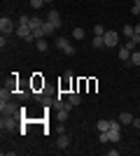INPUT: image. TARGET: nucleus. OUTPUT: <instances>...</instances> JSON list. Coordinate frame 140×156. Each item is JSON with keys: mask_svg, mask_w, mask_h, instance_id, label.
Listing matches in <instances>:
<instances>
[{"mask_svg": "<svg viewBox=\"0 0 140 156\" xmlns=\"http://www.w3.org/2000/svg\"><path fill=\"white\" fill-rule=\"evenodd\" d=\"M16 35L23 37V42H35L33 40V30H31V16H21L16 23Z\"/></svg>", "mask_w": 140, "mask_h": 156, "instance_id": "nucleus-1", "label": "nucleus"}, {"mask_svg": "<svg viewBox=\"0 0 140 156\" xmlns=\"http://www.w3.org/2000/svg\"><path fill=\"white\" fill-rule=\"evenodd\" d=\"M56 47H59L63 54H68V56L75 54V47H73V42H70L68 37H56Z\"/></svg>", "mask_w": 140, "mask_h": 156, "instance_id": "nucleus-2", "label": "nucleus"}, {"mask_svg": "<svg viewBox=\"0 0 140 156\" xmlns=\"http://www.w3.org/2000/svg\"><path fill=\"white\" fill-rule=\"evenodd\" d=\"M12 30H16L14 21L9 19V16H0V33H2V35H9Z\"/></svg>", "mask_w": 140, "mask_h": 156, "instance_id": "nucleus-3", "label": "nucleus"}, {"mask_svg": "<svg viewBox=\"0 0 140 156\" xmlns=\"http://www.w3.org/2000/svg\"><path fill=\"white\" fill-rule=\"evenodd\" d=\"M0 112H2L5 117H14V114L19 112V107H16L12 100H7V103H0Z\"/></svg>", "mask_w": 140, "mask_h": 156, "instance_id": "nucleus-4", "label": "nucleus"}, {"mask_svg": "<svg viewBox=\"0 0 140 156\" xmlns=\"http://www.w3.org/2000/svg\"><path fill=\"white\" fill-rule=\"evenodd\" d=\"M103 37H105V47H117V42H119V35L114 30H105Z\"/></svg>", "mask_w": 140, "mask_h": 156, "instance_id": "nucleus-5", "label": "nucleus"}, {"mask_svg": "<svg viewBox=\"0 0 140 156\" xmlns=\"http://www.w3.org/2000/svg\"><path fill=\"white\" fill-rule=\"evenodd\" d=\"M47 21H52L56 28H61V14L56 12V9H49V12H47Z\"/></svg>", "mask_w": 140, "mask_h": 156, "instance_id": "nucleus-6", "label": "nucleus"}, {"mask_svg": "<svg viewBox=\"0 0 140 156\" xmlns=\"http://www.w3.org/2000/svg\"><path fill=\"white\" fill-rule=\"evenodd\" d=\"M14 124H16L14 117H5V114H2V121H0V128H2V130H12Z\"/></svg>", "mask_w": 140, "mask_h": 156, "instance_id": "nucleus-7", "label": "nucleus"}, {"mask_svg": "<svg viewBox=\"0 0 140 156\" xmlns=\"http://www.w3.org/2000/svg\"><path fill=\"white\" fill-rule=\"evenodd\" d=\"M70 147V135L68 133H61V137H59V149H68Z\"/></svg>", "mask_w": 140, "mask_h": 156, "instance_id": "nucleus-8", "label": "nucleus"}, {"mask_svg": "<svg viewBox=\"0 0 140 156\" xmlns=\"http://www.w3.org/2000/svg\"><path fill=\"white\" fill-rule=\"evenodd\" d=\"M59 30V28L54 26L52 21H42V33H45V35H52V33H56Z\"/></svg>", "mask_w": 140, "mask_h": 156, "instance_id": "nucleus-9", "label": "nucleus"}, {"mask_svg": "<svg viewBox=\"0 0 140 156\" xmlns=\"http://www.w3.org/2000/svg\"><path fill=\"white\" fill-rule=\"evenodd\" d=\"M119 121H121V126L133 124V114H131V112H119Z\"/></svg>", "mask_w": 140, "mask_h": 156, "instance_id": "nucleus-10", "label": "nucleus"}, {"mask_svg": "<svg viewBox=\"0 0 140 156\" xmlns=\"http://www.w3.org/2000/svg\"><path fill=\"white\" fill-rule=\"evenodd\" d=\"M121 35H124V37H128V40H133V37H135V30H133V26H131V23H126V26L121 28Z\"/></svg>", "mask_w": 140, "mask_h": 156, "instance_id": "nucleus-11", "label": "nucleus"}, {"mask_svg": "<svg viewBox=\"0 0 140 156\" xmlns=\"http://www.w3.org/2000/svg\"><path fill=\"white\" fill-rule=\"evenodd\" d=\"M96 130L103 133V130H110V119H100L98 124H96Z\"/></svg>", "mask_w": 140, "mask_h": 156, "instance_id": "nucleus-12", "label": "nucleus"}, {"mask_svg": "<svg viewBox=\"0 0 140 156\" xmlns=\"http://www.w3.org/2000/svg\"><path fill=\"white\" fill-rule=\"evenodd\" d=\"M128 63H131V65H138V68H140V49L131 51V58H128Z\"/></svg>", "mask_w": 140, "mask_h": 156, "instance_id": "nucleus-13", "label": "nucleus"}, {"mask_svg": "<svg viewBox=\"0 0 140 156\" xmlns=\"http://www.w3.org/2000/svg\"><path fill=\"white\" fill-rule=\"evenodd\" d=\"M103 47H105V37H103V35H96V37H93V49H103Z\"/></svg>", "mask_w": 140, "mask_h": 156, "instance_id": "nucleus-14", "label": "nucleus"}, {"mask_svg": "<svg viewBox=\"0 0 140 156\" xmlns=\"http://www.w3.org/2000/svg\"><path fill=\"white\" fill-rule=\"evenodd\" d=\"M119 58L124 61V63H128V58H131V51H128L126 47H119Z\"/></svg>", "mask_w": 140, "mask_h": 156, "instance_id": "nucleus-15", "label": "nucleus"}, {"mask_svg": "<svg viewBox=\"0 0 140 156\" xmlns=\"http://www.w3.org/2000/svg\"><path fill=\"white\" fill-rule=\"evenodd\" d=\"M98 142H100V144H107V142H110V130H103V133H98Z\"/></svg>", "mask_w": 140, "mask_h": 156, "instance_id": "nucleus-16", "label": "nucleus"}, {"mask_svg": "<svg viewBox=\"0 0 140 156\" xmlns=\"http://www.w3.org/2000/svg\"><path fill=\"white\" fill-rule=\"evenodd\" d=\"M35 28H42V19L40 16H31V30H35Z\"/></svg>", "mask_w": 140, "mask_h": 156, "instance_id": "nucleus-17", "label": "nucleus"}, {"mask_svg": "<svg viewBox=\"0 0 140 156\" xmlns=\"http://www.w3.org/2000/svg\"><path fill=\"white\" fill-rule=\"evenodd\" d=\"M119 140H121V130H110V142L117 144Z\"/></svg>", "mask_w": 140, "mask_h": 156, "instance_id": "nucleus-18", "label": "nucleus"}, {"mask_svg": "<svg viewBox=\"0 0 140 156\" xmlns=\"http://www.w3.org/2000/svg\"><path fill=\"white\" fill-rule=\"evenodd\" d=\"M9 98H12V91H9V89H2V91H0V103H7Z\"/></svg>", "mask_w": 140, "mask_h": 156, "instance_id": "nucleus-19", "label": "nucleus"}, {"mask_svg": "<svg viewBox=\"0 0 140 156\" xmlns=\"http://www.w3.org/2000/svg\"><path fill=\"white\" fill-rule=\"evenodd\" d=\"M68 103L80 105V103H82V96H80V93H70V96H68Z\"/></svg>", "mask_w": 140, "mask_h": 156, "instance_id": "nucleus-20", "label": "nucleus"}, {"mask_svg": "<svg viewBox=\"0 0 140 156\" xmlns=\"http://www.w3.org/2000/svg\"><path fill=\"white\" fill-rule=\"evenodd\" d=\"M35 47H38L40 51H47V49H49V44H47V40H45V37H42V40H38V42H35Z\"/></svg>", "mask_w": 140, "mask_h": 156, "instance_id": "nucleus-21", "label": "nucleus"}, {"mask_svg": "<svg viewBox=\"0 0 140 156\" xmlns=\"http://www.w3.org/2000/svg\"><path fill=\"white\" fill-rule=\"evenodd\" d=\"M73 37L75 40H82V37H84V30H82V28H75V30H73Z\"/></svg>", "mask_w": 140, "mask_h": 156, "instance_id": "nucleus-22", "label": "nucleus"}, {"mask_svg": "<svg viewBox=\"0 0 140 156\" xmlns=\"http://www.w3.org/2000/svg\"><path fill=\"white\" fill-rule=\"evenodd\" d=\"M42 5H45V0H31V7H33V9H40Z\"/></svg>", "mask_w": 140, "mask_h": 156, "instance_id": "nucleus-23", "label": "nucleus"}, {"mask_svg": "<svg viewBox=\"0 0 140 156\" xmlns=\"http://www.w3.org/2000/svg\"><path fill=\"white\" fill-rule=\"evenodd\" d=\"M93 35H105V28L100 26V23H96V28H93Z\"/></svg>", "mask_w": 140, "mask_h": 156, "instance_id": "nucleus-24", "label": "nucleus"}, {"mask_svg": "<svg viewBox=\"0 0 140 156\" xmlns=\"http://www.w3.org/2000/svg\"><path fill=\"white\" fill-rule=\"evenodd\" d=\"M70 117V112H66V110H59V119H61V124L66 121V119Z\"/></svg>", "mask_w": 140, "mask_h": 156, "instance_id": "nucleus-25", "label": "nucleus"}, {"mask_svg": "<svg viewBox=\"0 0 140 156\" xmlns=\"http://www.w3.org/2000/svg\"><path fill=\"white\" fill-rule=\"evenodd\" d=\"M110 130H121V121H110Z\"/></svg>", "mask_w": 140, "mask_h": 156, "instance_id": "nucleus-26", "label": "nucleus"}, {"mask_svg": "<svg viewBox=\"0 0 140 156\" xmlns=\"http://www.w3.org/2000/svg\"><path fill=\"white\" fill-rule=\"evenodd\" d=\"M0 47H2V49L7 47V35H2V37H0Z\"/></svg>", "mask_w": 140, "mask_h": 156, "instance_id": "nucleus-27", "label": "nucleus"}, {"mask_svg": "<svg viewBox=\"0 0 140 156\" xmlns=\"http://www.w3.org/2000/svg\"><path fill=\"white\" fill-rule=\"evenodd\" d=\"M133 128H140V117H133Z\"/></svg>", "mask_w": 140, "mask_h": 156, "instance_id": "nucleus-28", "label": "nucleus"}, {"mask_svg": "<svg viewBox=\"0 0 140 156\" xmlns=\"http://www.w3.org/2000/svg\"><path fill=\"white\" fill-rule=\"evenodd\" d=\"M131 12H133V16H140V7H131Z\"/></svg>", "mask_w": 140, "mask_h": 156, "instance_id": "nucleus-29", "label": "nucleus"}, {"mask_svg": "<svg viewBox=\"0 0 140 156\" xmlns=\"http://www.w3.org/2000/svg\"><path fill=\"white\" fill-rule=\"evenodd\" d=\"M133 7H140V0H135V2H133Z\"/></svg>", "mask_w": 140, "mask_h": 156, "instance_id": "nucleus-30", "label": "nucleus"}, {"mask_svg": "<svg viewBox=\"0 0 140 156\" xmlns=\"http://www.w3.org/2000/svg\"><path fill=\"white\" fill-rule=\"evenodd\" d=\"M45 2H52V0H45Z\"/></svg>", "mask_w": 140, "mask_h": 156, "instance_id": "nucleus-31", "label": "nucleus"}, {"mask_svg": "<svg viewBox=\"0 0 140 156\" xmlns=\"http://www.w3.org/2000/svg\"><path fill=\"white\" fill-rule=\"evenodd\" d=\"M138 49H140V44H138Z\"/></svg>", "mask_w": 140, "mask_h": 156, "instance_id": "nucleus-32", "label": "nucleus"}]
</instances>
